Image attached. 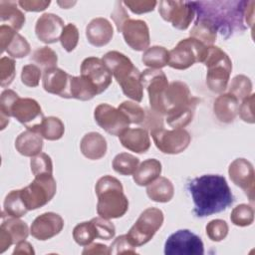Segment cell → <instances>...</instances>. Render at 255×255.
I'll return each mask as SVG.
<instances>
[{
  "mask_svg": "<svg viewBox=\"0 0 255 255\" xmlns=\"http://www.w3.org/2000/svg\"><path fill=\"white\" fill-rule=\"evenodd\" d=\"M187 188L194 203L193 213L197 217L222 212L234 202L225 177L219 174L195 177L188 182Z\"/></svg>",
  "mask_w": 255,
  "mask_h": 255,
  "instance_id": "6da1fadb",
  "label": "cell"
},
{
  "mask_svg": "<svg viewBox=\"0 0 255 255\" xmlns=\"http://www.w3.org/2000/svg\"><path fill=\"white\" fill-rule=\"evenodd\" d=\"M245 0L193 1L197 19L209 21L224 39L247 29L244 25Z\"/></svg>",
  "mask_w": 255,
  "mask_h": 255,
  "instance_id": "7a4b0ae2",
  "label": "cell"
},
{
  "mask_svg": "<svg viewBox=\"0 0 255 255\" xmlns=\"http://www.w3.org/2000/svg\"><path fill=\"white\" fill-rule=\"evenodd\" d=\"M198 99L192 97L184 82L174 81L168 84L162 99L163 116L173 128H182L191 121Z\"/></svg>",
  "mask_w": 255,
  "mask_h": 255,
  "instance_id": "3957f363",
  "label": "cell"
},
{
  "mask_svg": "<svg viewBox=\"0 0 255 255\" xmlns=\"http://www.w3.org/2000/svg\"><path fill=\"white\" fill-rule=\"evenodd\" d=\"M102 60L121 86L123 93L137 103L141 102L143 97L141 73L129 58L118 51H110L103 56Z\"/></svg>",
  "mask_w": 255,
  "mask_h": 255,
  "instance_id": "277c9868",
  "label": "cell"
},
{
  "mask_svg": "<svg viewBox=\"0 0 255 255\" xmlns=\"http://www.w3.org/2000/svg\"><path fill=\"white\" fill-rule=\"evenodd\" d=\"M95 191L98 196V215L106 219H114L120 218L127 213L128 200L118 178L112 175L102 176L96 183Z\"/></svg>",
  "mask_w": 255,
  "mask_h": 255,
  "instance_id": "5b68a950",
  "label": "cell"
},
{
  "mask_svg": "<svg viewBox=\"0 0 255 255\" xmlns=\"http://www.w3.org/2000/svg\"><path fill=\"white\" fill-rule=\"evenodd\" d=\"M203 64L207 68L206 85L213 93H222L226 90L232 62L228 55L216 46H207L206 56Z\"/></svg>",
  "mask_w": 255,
  "mask_h": 255,
  "instance_id": "8992f818",
  "label": "cell"
},
{
  "mask_svg": "<svg viewBox=\"0 0 255 255\" xmlns=\"http://www.w3.org/2000/svg\"><path fill=\"white\" fill-rule=\"evenodd\" d=\"M163 212L155 207L143 210L134 224L128 230L127 236L134 247L147 243L161 227L163 223Z\"/></svg>",
  "mask_w": 255,
  "mask_h": 255,
  "instance_id": "52a82bcc",
  "label": "cell"
},
{
  "mask_svg": "<svg viewBox=\"0 0 255 255\" xmlns=\"http://www.w3.org/2000/svg\"><path fill=\"white\" fill-rule=\"evenodd\" d=\"M57 183L52 174L35 176L34 180L21 189V195L28 210L46 205L56 194Z\"/></svg>",
  "mask_w": 255,
  "mask_h": 255,
  "instance_id": "ba28073f",
  "label": "cell"
},
{
  "mask_svg": "<svg viewBox=\"0 0 255 255\" xmlns=\"http://www.w3.org/2000/svg\"><path fill=\"white\" fill-rule=\"evenodd\" d=\"M207 46L199 41L189 37L177 43V45L169 51L168 66L176 70H185L194 63H203L206 56Z\"/></svg>",
  "mask_w": 255,
  "mask_h": 255,
  "instance_id": "9c48e42d",
  "label": "cell"
},
{
  "mask_svg": "<svg viewBox=\"0 0 255 255\" xmlns=\"http://www.w3.org/2000/svg\"><path fill=\"white\" fill-rule=\"evenodd\" d=\"M201 238L188 229H180L169 235L164 244L165 255H202Z\"/></svg>",
  "mask_w": 255,
  "mask_h": 255,
  "instance_id": "30bf717a",
  "label": "cell"
},
{
  "mask_svg": "<svg viewBox=\"0 0 255 255\" xmlns=\"http://www.w3.org/2000/svg\"><path fill=\"white\" fill-rule=\"evenodd\" d=\"M158 12L164 21L178 30H186L195 15L193 1L163 0L158 4Z\"/></svg>",
  "mask_w": 255,
  "mask_h": 255,
  "instance_id": "8fae6325",
  "label": "cell"
},
{
  "mask_svg": "<svg viewBox=\"0 0 255 255\" xmlns=\"http://www.w3.org/2000/svg\"><path fill=\"white\" fill-rule=\"evenodd\" d=\"M155 146L163 153L177 154L187 148L191 136L184 128L165 129L164 128L150 132Z\"/></svg>",
  "mask_w": 255,
  "mask_h": 255,
  "instance_id": "7c38bea8",
  "label": "cell"
},
{
  "mask_svg": "<svg viewBox=\"0 0 255 255\" xmlns=\"http://www.w3.org/2000/svg\"><path fill=\"white\" fill-rule=\"evenodd\" d=\"M141 84L147 91L151 110L163 116L162 99L168 87L165 74L161 70L146 69L141 73Z\"/></svg>",
  "mask_w": 255,
  "mask_h": 255,
  "instance_id": "4fadbf2b",
  "label": "cell"
},
{
  "mask_svg": "<svg viewBox=\"0 0 255 255\" xmlns=\"http://www.w3.org/2000/svg\"><path fill=\"white\" fill-rule=\"evenodd\" d=\"M94 118L100 128L108 133L118 136L128 128L130 124L123 112L108 104H100L95 109Z\"/></svg>",
  "mask_w": 255,
  "mask_h": 255,
  "instance_id": "5bb4252c",
  "label": "cell"
},
{
  "mask_svg": "<svg viewBox=\"0 0 255 255\" xmlns=\"http://www.w3.org/2000/svg\"><path fill=\"white\" fill-rule=\"evenodd\" d=\"M228 174L232 182L240 187L249 198V201L253 203L255 172L252 163L245 158H236L230 163Z\"/></svg>",
  "mask_w": 255,
  "mask_h": 255,
  "instance_id": "9a60e30c",
  "label": "cell"
},
{
  "mask_svg": "<svg viewBox=\"0 0 255 255\" xmlns=\"http://www.w3.org/2000/svg\"><path fill=\"white\" fill-rule=\"evenodd\" d=\"M81 76L87 78L97 89L98 94L105 92L112 83V73L102 59L86 58L81 65Z\"/></svg>",
  "mask_w": 255,
  "mask_h": 255,
  "instance_id": "2e32d148",
  "label": "cell"
},
{
  "mask_svg": "<svg viewBox=\"0 0 255 255\" xmlns=\"http://www.w3.org/2000/svg\"><path fill=\"white\" fill-rule=\"evenodd\" d=\"M11 117L24 125L27 129L37 127L45 118L39 103L30 98H19L12 106Z\"/></svg>",
  "mask_w": 255,
  "mask_h": 255,
  "instance_id": "e0dca14e",
  "label": "cell"
},
{
  "mask_svg": "<svg viewBox=\"0 0 255 255\" xmlns=\"http://www.w3.org/2000/svg\"><path fill=\"white\" fill-rule=\"evenodd\" d=\"M125 42L134 51L146 50L150 43L149 30L147 24L142 20L128 19L122 31Z\"/></svg>",
  "mask_w": 255,
  "mask_h": 255,
  "instance_id": "ac0fdd59",
  "label": "cell"
},
{
  "mask_svg": "<svg viewBox=\"0 0 255 255\" xmlns=\"http://www.w3.org/2000/svg\"><path fill=\"white\" fill-rule=\"evenodd\" d=\"M64 228V219L54 212H45L37 216L31 224V235L41 241L51 239Z\"/></svg>",
  "mask_w": 255,
  "mask_h": 255,
  "instance_id": "d6986e66",
  "label": "cell"
},
{
  "mask_svg": "<svg viewBox=\"0 0 255 255\" xmlns=\"http://www.w3.org/2000/svg\"><path fill=\"white\" fill-rule=\"evenodd\" d=\"M1 53L6 51L13 58H24L29 55L31 47L27 40L16 30L8 25L2 24L0 27Z\"/></svg>",
  "mask_w": 255,
  "mask_h": 255,
  "instance_id": "ffe728a7",
  "label": "cell"
},
{
  "mask_svg": "<svg viewBox=\"0 0 255 255\" xmlns=\"http://www.w3.org/2000/svg\"><path fill=\"white\" fill-rule=\"evenodd\" d=\"M64 27V21L58 15L44 13L36 22L35 33L41 42L53 44L60 40Z\"/></svg>",
  "mask_w": 255,
  "mask_h": 255,
  "instance_id": "44dd1931",
  "label": "cell"
},
{
  "mask_svg": "<svg viewBox=\"0 0 255 255\" xmlns=\"http://www.w3.org/2000/svg\"><path fill=\"white\" fill-rule=\"evenodd\" d=\"M71 75L59 68H53L44 72L43 88L47 93L65 99H71L70 82Z\"/></svg>",
  "mask_w": 255,
  "mask_h": 255,
  "instance_id": "7402d4cb",
  "label": "cell"
},
{
  "mask_svg": "<svg viewBox=\"0 0 255 255\" xmlns=\"http://www.w3.org/2000/svg\"><path fill=\"white\" fill-rule=\"evenodd\" d=\"M113 35L114 28L106 18H95L86 28V37L89 43L95 47L106 46L112 40Z\"/></svg>",
  "mask_w": 255,
  "mask_h": 255,
  "instance_id": "603a6c76",
  "label": "cell"
},
{
  "mask_svg": "<svg viewBox=\"0 0 255 255\" xmlns=\"http://www.w3.org/2000/svg\"><path fill=\"white\" fill-rule=\"evenodd\" d=\"M119 138L124 147L136 153H144L150 147L148 131L143 128H127Z\"/></svg>",
  "mask_w": 255,
  "mask_h": 255,
  "instance_id": "cb8c5ba5",
  "label": "cell"
},
{
  "mask_svg": "<svg viewBox=\"0 0 255 255\" xmlns=\"http://www.w3.org/2000/svg\"><path fill=\"white\" fill-rule=\"evenodd\" d=\"M80 148L85 157L97 160L105 156L108 145L106 138L100 132L91 131L82 137Z\"/></svg>",
  "mask_w": 255,
  "mask_h": 255,
  "instance_id": "d4e9b609",
  "label": "cell"
},
{
  "mask_svg": "<svg viewBox=\"0 0 255 255\" xmlns=\"http://www.w3.org/2000/svg\"><path fill=\"white\" fill-rule=\"evenodd\" d=\"M239 101L231 94H221L216 98L213 104V112L216 118L224 124L232 123L237 114Z\"/></svg>",
  "mask_w": 255,
  "mask_h": 255,
  "instance_id": "484cf974",
  "label": "cell"
},
{
  "mask_svg": "<svg viewBox=\"0 0 255 255\" xmlns=\"http://www.w3.org/2000/svg\"><path fill=\"white\" fill-rule=\"evenodd\" d=\"M15 147L20 154L33 157L42 151L43 136L37 131L27 129L17 136Z\"/></svg>",
  "mask_w": 255,
  "mask_h": 255,
  "instance_id": "4316f807",
  "label": "cell"
},
{
  "mask_svg": "<svg viewBox=\"0 0 255 255\" xmlns=\"http://www.w3.org/2000/svg\"><path fill=\"white\" fill-rule=\"evenodd\" d=\"M161 173V163L155 158L143 160L134 171L133 181L139 186H145L159 177Z\"/></svg>",
  "mask_w": 255,
  "mask_h": 255,
  "instance_id": "83f0119b",
  "label": "cell"
},
{
  "mask_svg": "<svg viewBox=\"0 0 255 255\" xmlns=\"http://www.w3.org/2000/svg\"><path fill=\"white\" fill-rule=\"evenodd\" d=\"M146 194L152 201L164 203L172 199L174 187L168 178L159 176L147 185Z\"/></svg>",
  "mask_w": 255,
  "mask_h": 255,
  "instance_id": "f1b7e54d",
  "label": "cell"
},
{
  "mask_svg": "<svg viewBox=\"0 0 255 255\" xmlns=\"http://www.w3.org/2000/svg\"><path fill=\"white\" fill-rule=\"evenodd\" d=\"M14 1H0V18L2 23H7L8 26L18 31L22 29L26 22L24 13L18 9Z\"/></svg>",
  "mask_w": 255,
  "mask_h": 255,
  "instance_id": "f546056e",
  "label": "cell"
},
{
  "mask_svg": "<svg viewBox=\"0 0 255 255\" xmlns=\"http://www.w3.org/2000/svg\"><path fill=\"white\" fill-rule=\"evenodd\" d=\"M71 99L80 101H90L95 96L99 95L95 86L83 76H72L70 82Z\"/></svg>",
  "mask_w": 255,
  "mask_h": 255,
  "instance_id": "4dcf8cb0",
  "label": "cell"
},
{
  "mask_svg": "<svg viewBox=\"0 0 255 255\" xmlns=\"http://www.w3.org/2000/svg\"><path fill=\"white\" fill-rule=\"evenodd\" d=\"M30 129L39 132L43 138L48 140H58L64 135L65 126L59 118L47 117L43 119L40 125Z\"/></svg>",
  "mask_w": 255,
  "mask_h": 255,
  "instance_id": "1f68e13d",
  "label": "cell"
},
{
  "mask_svg": "<svg viewBox=\"0 0 255 255\" xmlns=\"http://www.w3.org/2000/svg\"><path fill=\"white\" fill-rule=\"evenodd\" d=\"M189 36L205 46H212L217 38L215 27L205 19H196Z\"/></svg>",
  "mask_w": 255,
  "mask_h": 255,
  "instance_id": "d6a6232c",
  "label": "cell"
},
{
  "mask_svg": "<svg viewBox=\"0 0 255 255\" xmlns=\"http://www.w3.org/2000/svg\"><path fill=\"white\" fill-rule=\"evenodd\" d=\"M1 229H3L12 239L13 244L25 240L29 235L28 225L17 217H7L2 215Z\"/></svg>",
  "mask_w": 255,
  "mask_h": 255,
  "instance_id": "836d02e7",
  "label": "cell"
},
{
  "mask_svg": "<svg viewBox=\"0 0 255 255\" xmlns=\"http://www.w3.org/2000/svg\"><path fill=\"white\" fill-rule=\"evenodd\" d=\"M169 51L161 46H152L147 48L141 57L142 63L150 69L160 70L168 65Z\"/></svg>",
  "mask_w": 255,
  "mask_h": 255,
  "instance_id": "e575fe53",
  "label": "cell"
},
{
  "mask_svg": "<svg viewBox=\"0 0 255 255\" xmlns=\"http://www.w3.org/2000/svg\"><path fill=\"white\" fill-rule=\"evenodd\" d=\"M28 208L21 195V189L10 191L4 200V211L8 216L11 217H22L28 212Z\"/></svg>",
  "mask_w": 255,
  "mask_h": 255,
  "instance_id": "d590c367",
  "label": "cell"
},
{
  "mask_svg": "<svg viewBox=\"0 0 255 255\" xmlns=\"http://www.w3.org/2000/svg\"><path fill=\"white\" fill-rule=\"evenodd\" d=\"M31 60L44 72L48 71L50 69L56 68L57 67V63H58V56L56 54V52L47 47H40L38 49H36L32 56H31Z\"/></svg>",
  "mask_w": 255,
  "mask_h": 255,
  "instance_id": "8d00e7d4",
  "label": "cell"
},
{
  "mask_svg": "<svg viewBox=\"0 0 255 255\" xmlns=\"http://www.w3.org/2000/svg\"><path fill=\"white\" fill-rule=\"evenodd\" d=\"M139 163V159L128 152H122L115 156L113 160V168L122 175L133 174Z\"/></svg>",
  "mask_w": 255,
  "mask_h": 255,
  "instance_id": "74e56055",
  "label": "cell"
},
{
  "mask_svg": "<svg viewBox=\"0 0 255 255\" xmlns=\"http://www.w3.org/2000/svg\"><path fill=\"white\" fill-rule=\"evenodd\" d=\"M73 238L77 244L81 246H87L98 238L97 228L92 220L79 223L73 230Z\"/></svg>",
  "mask_w": 255,
  "mask_h": 255,
  "instance_id": "f35d334b",
  "label": "cell"
},
{
  "mask_svg": "<svg viewBox=\"0 0 255 255\" xmlns=\"http://www.w3.org/2000/svg\"><path fill=\"white\" fill-rule=\"evenodd\" d=\"M228 93L233 95L238 101L244 100L252 94L251 80L245 75L235 76L228 88Z\"/></svg>",
  "mask_w": 255,
  "mask_h": 255,
  "instance_id": "ab89813d",
  "label": "cell"
},
{
  "mask_svg": "<svg viewBox=\"0 0 255 255\" xmlns=\"http://www.w3.org/2000/svg\"><path fill=\"white\" fill-rule=\"evenodd\" d=\"M17 93L13 90H5L1 94L0 98V115H1V129L9 124V118L11 117V109L14 103L19 99Z\"/></svg>",
  "mask_w": 255,
  "mask_h": 255,
  "instance_id": "60d3db41",
  "label": "cell"
},
{
  "mask_svg": "<svg viewBox=\"0 0 255 255\" xmlns=\"http://www.w3.org/2000/svg\"><path fill=\"white\" fill-rule=\"evenodd\" d=\"M230 220L234 225L240 227L251 225L254 221L253 207L244 203L237 205L231 211Z\"/></svg>",
  "mask_w": 255,
  "mask_h": 255,
  "instance_id": "b9f144b4",
  "label": "cell"
},
{
  "mask_svg": "<svg viewBox=\"0 0 255 255\" xmlns=\"http://www.w3.org/2000/svg\"><path fill=\"white\" fill-rule=\"evenodd\" d=\"M118 109L126 115L130 124L140 125L145 120V111L138 104L133 102L125 101L119 106Z\"/></svg>",
  "mask_w": 255,
  "mask_h": 255,
  "instance_id": "7bdbcfd3",
  "label": "cell"
},
{
  "mask_svg": "<svg viewBox=\"0 0 255 255\" xmlns=\"http://www.w3.org/2000/svg\"><path fill=\"white\" fill-rule=\"evenodd\" d=\"M31 171L34 176L42 174H53V163L51 157L45 153L41 152L31 158L30 161Z\"/></svg>",
  "mask_w": 255,
  "mask_h": 255,
  "instance_id": "ee69618b",
  "label": "cell"
},
{
  "mask_svg": "<svg viewBox=\"0 0 255 255\" xmlns=\"http://www.w3.org/2000/svg\"><path fill=\"white\" fill-rule=\"evenodd\" d=\"M60 42L62 47L68 52H72L78 45L79 42V30L75 24H67L61 34Z\"/></svg>",
  "mask_w": 255,
  "mask_h": 255,
  "instance_id": "f6af8a7d",
  "label": "cell"
},
{
  "mask_svg": "<svg viewBox=\"0 0 255 255\" xmlns=\"http://www.w3.org/2000/svg\"><path fill=\"white\" fill-rule=\"evenodd\" d=\"M15 61L9 57H2L0 60V85L6 88L11 85L16 76Z\"/></svg>",
  "mask_w": 255,
  "mask_h": 255,
  "instance_id": "bcb514c9",
  "label": "cell"
},
{
  "mask_svg": "<svg viewBox=\"0 0 255 255\" xmlns=\"http://www.w3.org/2000/svg\"><path fill=\"white\" fill-rule=\"evenodd\" d=\"M206 234L210 240L219 242L228 234V225L222 219H213L206 225Z\"/></svg>",
  "mask_w": 255,
  "mask_h": 255,
  "instance_id": "7dc6e473",
  "label": "cell"
},
{
  "mask_svg": "<svg viewBox=\"0 0 255 255\" xmlns=\"http://www.w3.org/2000/svg\"><path fill=\"white\" fill-rule=\"evenodd\" d=\"M42 70L35 64H28L22 68L21 81L30 88H35L39 85Z\"/></svg>",
  "mask_w": 255,
  "mask_h": 255,
  "instance_id": "c3c4849f",
  "label": "cell"
},
{
  "mask_svg": "<svg viewBox=\"0 0 255 255\" xmlns=\"http://www.w3.org/2000/svg\"><path fill=\"white\" fill-rule=\"evenodd\" d=\"M91 220L94 222L97 228L98 238H101L104 240H111L112 238H114L116 234V228H115V225L109 219L99 216Z\"/></svg>",
  "mask_w": 255,
  "mask_h": 255,
  "instance_id": "681fc988",
  "label": "cell"
},
{
  "mask_svg": "<svg viewBox=\"0 0 255 255\" xmlns=\"http://www.w3.org/2000/svg\"><path fill=\"white\" fill-rule=\"evenodd\" d=\"M135 247L130 243L127 234L121 235L109 247V254H136Z\"/></svg>",
  "mask_w": 255,
  "mask_h": 255,
  "instance_id": "f907efd6",
  "label": "cell"
},
{
  "mask_svg": "<svg viewBox=\"0 0 255 255\" xmlns=\"http://www.w3.org/2000/svg\"><path fill=\"white\" fill-rule=\"evenodd\" d=\"M123 4L126 5L134 14H143L153 11L157 5V2L153 0H128L124 1Z\"/></svg>",
  "mask_w": 255,
  "mask_h": 255,
  "instance_id": "816d5d0a",
  "label": "cell"
},
{
  "mask_svg": "<svg viewBox=\"0 0 255 255\" xmlns=\"http://www.w3.org/2000/svg\"><path fill=\"white\" fill-rule=\"evenodd\" d=\"M254 98L255 95L251 94L244 100H242L241 105L238 107V114L242 121L248 124H254Z\"/></svg>",
  "mask_w": 255,
  "mask_h": 255,
  "instance_id": "f5cc1de1",
  "label": "cell"
},
{
  "mask_svg": "<svg viewBox=\"0 0 255 255\" xmlns=\"http://www.w3.org/2000/svg\"><path fill=\"white\" fill-rule=\"evenodd\" d=\"M142 128H144V129L149 130V132L158 129V128H163V116L150 110L147 111V115L145 114V120L142 123Z\"/></svg>",
  "mask_w": 255,
  "mask_h": 255,
  "instance_id": "db71d44e",
  "label": "cell"
},
{
  "mask_svg": "<svg viewBox=\"0 0 255 255\" xmlns=\"http://www.w3.org/2000/svg\"><path fill=\"white\" fill-rule=\"evenodd\" d=\"M111 17L113 19V21L115 22L116 26H117V30L119 32L122 31V27L124 25V23L129 19V16L126 10V8L124 7L123 2L121 1H117L115 4V8L111 14Z\"/></svg>",
  "mask_w": 255,
  "mask_h": 255,
  "instance_id": "11a10c76",
  "label": "cell"
},
{
  "mask_svg": "<svg viewBox=\"0 0 255 255\" xmlns=\"http://www.w3.org/2000/svg\"><path fill=\"white\" fill-rule=\"evenodd\" d=\"M18 5L27 12H40L44 11L51 4V1L44 0H20Z\"/></svg>",
  "mask_w": 255,
  "mask_h": 255,
  "instance_id": "9f6ffc18",
  "label": "cell"
},
{
  "mask_svg": "<svg viewBox=\"0 0 255 255\" xmlns=\"http://www.w3.org/2000/svg\"><path fill=\"white\" fill-rule=\"evenodd\" d=\"M84 255L86 254H109V247L105 244L101 243H93L87 245L82 252Z\"/></svg>",
  "mask_w": 255,
  "mask_h": 255,
  "instance_id": "6f0895ef",
  "label": "cell"
},
{
  "mask_svg": "<svg viewBox=\"0 0 255 255\" xmlns=\"http://www.w3.org/2000/svg\"><path fill=\"white\" fill-rule=\"evenodd\" d=\"M34 253L35 252H34L33 246L25 240L18 242L16 244V247H15L14 251H13L14 255L15 254H34Z\"/></svg>",
  "mask_w": 255,
  "mask_h": 255,
  "instance_id": "680465c9",
  "label": "cell"
},
{
  "mask_svg": "<svg viewBox=\"0 0 255 255\" xmlns=\"http://www.w3.org/2000/svg\"><path fill=\"white\" fill-rule=\"evenodd\" d=\"M254 1H247L245 5V12H244V21L247 23V26L252 28L253 25V15H254Z\"/></svg>",
  "mask_w": 255,
  "mask_h": 255,
  "instance_id": "91938a15",
  "label": "cell"
}]
</instances>
